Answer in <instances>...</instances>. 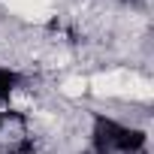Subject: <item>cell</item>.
<instances>
[{"label": "cell", "instance_id": "3957f363", "mask_svg": "<svg viewBox=\"0 0 154 154\" xmlns=\"http://www.w3.org/2000/svg\"><path fill=\"white\" fill-rule=\"evenodd\" d=\"M33 151H36V145L30 136H18L6 145H0V154H33Z\"/></svg>", "mask_w": 154, "mask_h": 154}, {"label": "cell", "instance_id": "5b68a950", "mask_svg": "<svg viewBox=\"0 0 154 154\" xmlns=\"http://www.w3.org/2000/svg\"><path fill=\"white\" fill-rule=\"evenodd\" d=\"M91 154H94V151H91Z\"/></svg>", "mask_w": 154, "mask_h": 154}, {"label": "cell", "instance_id": "6da1fadb", "mask_svg": "<svg viewBox=\"0 0 154 154\" xmlns=\"http://www.w3.org/2000/svg\"><path fill=\"white\" fill-rule=\"evenodd\" d=\"M94 154H142L148 145L145 130L124 127L115 118L94 115Z\"/></svg>", "mask_w": 154, "mask_h": 154}, {"label": "cell", "instance_id": "277c9868", "mask_svg": "<svg viewBox=\"0 0 154 154\" xmlns=\"http://www.w3.org/2000/svg\"><path fill=\"white\" fill-rule=\"evenodd\" d=\"M9 118H12V115H9V112H0V130H3V127H6V124H9Z\"/></svg>", "mask_w": 154, "mask_h": 154}, {"label": "cell", "instance_id": "7a4b0ae2", "mask_svg": "<svg viewBox=\"0 0 154 154\" xmlns=\"http://www.w3.org/2000/svg\"><path fill=\"white\" fill-rule=\"evenodd\" d=\"M18 82H21V75H18L15 69L0 66V100H9V94L18 88Z\"/></svg>", "mask_w": 154, "mask_h": 154}]
</instances>
